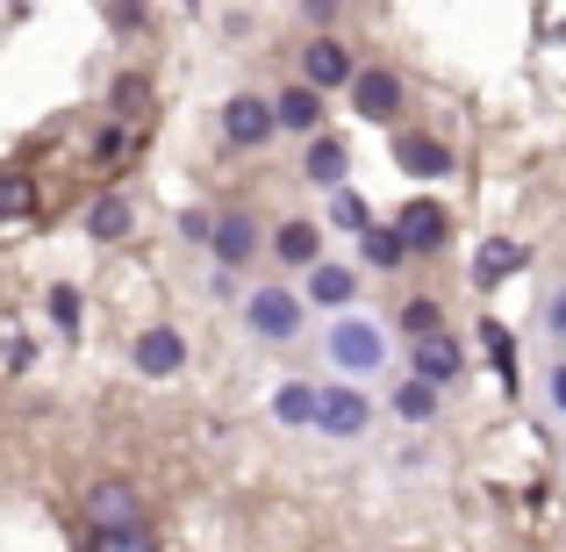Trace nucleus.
<instances>
[{
	"label": "nucleus",
	"instance_id": "nucleus-27",
	"mask_svg": "<svg viewBox=\"0 0 566 552\" xmlns=\"http://www.w3.org/2000/svg\"><path fill=\"white\" fill-rule=\"evenodd\" d=\"M115 108H123V115L151 108V86H144V72H123V80H115Z\"/></svg>",
	"mask_w": 566,
	"mask_h": 552
},
{
	"label": "nucleus",
	"instance_id": "nucleus-25",
	"mask_svg": "<svg viewBox=\"0 0 566 552\" xmlns=\"http://www.w3.org/2000/svg\"><path fill=\"white\" fill-rule=\"evenodd\" d=\"M401 331H409V337H430V331H444V309L430 302V294H416V302H401Z\"/></svg>",
	"mask_w": 566,
	"mask_h": 552
},
{
	"label": "nucleus",
	"instance_id": "nucleus-20",
	"mask_svg": "<svg viewBox=\"0 0 566 552\" xmlns=\"http://www.w3.org/2000/svg\"><path fill=\"white\" fill-rule=\"evenodd\" d=\"M395 416H401V424H430V416H438V381H423V373L401 381L395 387Z\"/></svg>",
	"mask_w": 566,
	"mask_h": 552
},
{
	"label": "nucleus",
	"instance_id": "nucleus-33",
	"mask_svg": "<svg viewBox=\"0 0 566 552\" xmlns=\"http://www.w3.org/2000/svg\"><path fill=\"white\" fill-rule=\"evenodd\" d=\"M553 395H559V409H566V366H553Z\"/></svg>",
	"mask_w": 566,
	"mask_h": 552
},
{
	"label": "nucleus",
	"instance_id": "nucleus-22",
	"mask_svg": "<svg viewBox=\"0 0 566 552\" xmlns=\"http://www.w3.org/2000/svg\"><path fill=\"white\" fill-rule=\"evenodd\" d=\"M29 208H36V180H29V173H0V230L22 222Z\"/></svg>",
	"mask_w": 566,
	"mask_h": 552
},
{
	"label": "nucleus",
	"instance_id": "nucleus-8",
	"mask_svg": "<svg viewBox=\"0 0 566 552\" xmlns=\"http://www.w3.org/2000/svg\"><path fill=\"white\" fill-rule=\"evenodd\" d=\"M395 166L409 173V180H444L459 158H452V144L423 137V129H401V137H395Z\"/></svg>",
	"mask_w": 566,
	"mask_h": 552
},
{
	"label": "nucleus",
	"instance_id": "nucleus-12",
	"mask_svg": "<svg viewBox=\"0 0 566 552\" xmlns=\"http://www.w3.org/2000/svg\"><path fill=\"white\" fill-rule=\"evenodd\" d=\"M273 123L280 129H294V137H316V129H323V86H287V94H280L273 101Z\"/></svg>",
	"mask_w": 566,
	"mask_h": 552
},
{
	"label": "nucleus",
	"instance_id": "nucleus-26",
	"mask_svg": "<svg viewBox=\"0 0 566 552\" xmlns=\"http://www.w3.org/2000/svg\"><path fill=\"white\" fill-rule=\"evenodd\" d=\"M80 316H86V302H80V288H51V323L65 337H80Z\"/></svg>",
	"mask_w": 566,
	"mask_h": 552
},
{
	"label": "nucleus",
	"instance_id": "nucleus-23",
	"mask_svg": "<svg viewBox=\"0 0 566 552\" xmlns=\"http://www.w3.org/2000/svg\"><path fill=\"white\" fill-rule=\"evenodd\" d=\"M273 416H280V424H316V387H308V381H287V387H280V395H273Z\"/></svg>",
	"mask_w": 566,
	"mask_h": 552
},
{
	"label": "nucleus",
	"instance_id": "nucleus-24",
	"mask_svg": "<svg viewBox=\"0 0 566 552\" xmlns=\"http://www.w3.org/2000/svg\"><path fill=\"white\" fill-rule=\"evenodd\" d=\"M331 222H337V230H352V237H359V230H366V222H374V208H366V201H359V194H345V187H331Z\"/></svg>",
	"mask_w": 566,
	"mask_h": 552
},
{
	"label": "nucleus",
	"instance_id": "nucleus-28",
	"mask_svg": "<svg viewBox=\"0 0 566 552\" xmlns=\"http://www.w3.org/2000/svg\"><path fill=\"white\" fill-rule=\"evenodd\" d=\"M29 360H36L29 337H0V366H8V373H29Z\"/></svg>",
	"mask_w": 566,
	"mask_h": 552
},
{
	"label": "nucleus",
	"instance_id": "nucleus-6",
	"mask_svg": "<svg viewBox=\"0 0 566 552\" xmlns=\"http://www.w3.org/2000/svg\"><path fill=\"white\" fill-rule=\"evenodd\" d=\"M129 366H137L144 381H172V373L187 366V337H180V331H166V323H158V331H144L137 345H129Z\"/></svg>",
	"mask_w": 566,
	"mask_h": 552
},
{
	"label": "nucleus",
	"instance_id": "nucleus-17",
	"mask_svg": "<svg viewBox=\"0 0 566 552\" xmlns=\"http://www.w3.org/2000/svg\"><path fill=\"white\" fill-rule=\"evenodd\" d=\"M345 166H352V158H345V144H337V137H323V129H316V137H308V158H302V173H308L316 187H345Z\"/></svg>",
	"mask_w": 566,
	"mask_h": 552
},
{
	"label": "nucleus",
	"instance_id": "nucleus-16",
	"mask_svg": "<svg viewBox=\"0 0 566 552\" xmlns=\"http://www.w3.org/2000/svg\"><path fill=\"white\" fill-rule=\"evenodd\" d=\"M352 294H359V273L352 265H308V302H323V309H345Z\"/></svg>",
	"mask_w": 566,
	"mask_h": 552
},
{
	"label": "nucleus",
	"instance_id": "nucleus-21",
	"mask_svg": "<svg viewBox=\"0 0 566 552\" xmlns=\"http://www.w3.org/2000/svg\"><path fill=\"white\" fill-rule=\"evenodd\" d=\"M481 352H488V366H495V373H502V387H510V395H516V337H510V331H502V323H495V316H488V323H481Z\"/></svg>",
	"mask_w": 566,
	"mask_h": 552
},
{
	"label": "nucleus",
	"instance_id": "nucleus-15",
	"mask_svg": "<svg viewBox=\"0 0 566 552\" xmlns=\"http://www.w3.org/2000/svg\"><path fill=\"white\" fill-rule=\"evenodd\" d=\"M273 251H280V265H316L323 259V230L294 216V222H280V230H273Z\"/></svg>",
	"mask_w": 566,
	"mask_h": 552
},
{
	"label": "nucleus",
	"instance_id": "nucleus-14",
	"mask_svg": "<svg viewBox=\"0 0 566 552\" xmlns=\"http://www.w3.org/2000/svg\"><path fill=\"white\" fill-rule=\"evenodd\" d=\"M208 244H216V259L222 265H244L251 251H259V222L237 208V216H222V222H208Z\"/></svg>",
	"mask_w": 566,
	"mask_h": 552
},
{
	"label": "nucleus",
	"instance_id": "nucleus-18",
	"mask_svg": "<svg viewBox=\"0 0 566 552\" xmlns=\"http://www.w3.org/2000/svg\"><path fill=\"white\" fill-rule=\"evenodd\" d=\"M129 222H137V216H129V201H123V194H101V201L86 208V237H101V244L129 237Z\"/></svg>",
	"mask_w": 566,
	"mask_h": 552
},
{
	"label": "nucleus",
	"instance_id": "nucleus-13",
	"mask_svg": "<svg viewBox=\"0 0 566 552\" xmlns=\"http://www.w3.org/2000/svg\"><path fill=\"white\" fill-rule=\"evenodd\" d=\"M409 366L416 373H423V381H459V366H467V352H459L452 345V337H444V331H430V337H416V345H409Z\"/></svg>",
	"mask_w": 566,
	"mask_h": 552
},
{
	"label": "nucleus",
	"instance_id": "nucleus-9",
	"mask_svg": "<svg viewBox=\"0 0 566 552\" xmlns=\"http://www.w3.org/2000/svg\"><path fill=\"white\" fill-rule=\"evenodd\" d=\"M86 517H94V531H123V524H144V502H137V488H123V481H94Z\"/></svg>",
	"mask_w": 566,
	"mask_h": 552
},
{
	"label": "nucleus",
	"instance_id": "nucleus-30",
	"mask_svg": "<svg viewBox=\"0 0 566 552\" xmlns=\"http://www.w3.org/2000/svg\"><path fill=\"white\" fill-rule=\"evenodd\" d=\"M208 222H216L208 208H187V216H180V237H187V244H208Z\"/></svg>",
	"mask_w": 566,
	"mask_h": 552
},
{
	"label": "nucleus",
	"instance_id": "nucleus-7",
	"mask_svg": "<svg viewBox=\"0 0 566 552\" xmlns=\"http://www.w3.org/2000/svg\"><path fill=\"white\" fill-rule=\"evenodd\" d=\"M273 101H259V94H237L230 108H222V137L237 144V152H259L265 137H273Z\"/></svg>",
	"mask_w": 566,
	"mask_h": 552
},
{
	"label": "nucleus",
	"instance_id": "nucleus-11",
	"mask_svg": "<svg viewBox=\"0 0 566 552\" xmlns=\"http://www.w3.org/2000/svg\"><path fill=\"white\" fill-rule=\"evenodd\" d=\"M531 265V251L516 244V237H488L481 251H473V288H502L510 273H524Z\"/></svg>",
	"mask_w": 566,
	"mask_h": 552
},
{
	"label": "nucleus",
	"instance_id": "nucleus-34",
	"mask_svg": "<svg viewBox=\"0 0 566 552\" xmlns=\"http://www.w3.org/2000/svg\"><path fill=\"white\" fill-rule=\"evenodd\" d=\"M187 8H193V0H187Z\"/></svg>",
	"mask_w": 566,
	"mask_h": 552
},
{
	"label": "nucleus",
	"instance_id": "nucleus-4",
	"mask_svg": "<svg viewBox=\"0 0 566 552\" xmlns=\"http://www.w3.org/2000/svg\"><path fill=\"white\" fill-rule=\"evenodd\" d=\"M374 424V402L359 387H316V430L323 438H359Z\"/></svg>",
	"mask_w": 566,
	"mask_h": 552
},
{
	"label": "nucleus",
	"instance_id": "nucleus-5",
	"mask_svg": "<svg viewBox=\"0 0 566 552\" xmlns=\"http://www.w3.org/2000/svg\"><path fill=\"white\" fill-rule=\"evenodd\" d=\"M352 72H359V65H352V51L331 37V29H316V37L302 43V80L308 86H323V94H331V86H352Z\"/></svg>",
	"mask_w": 566,
	"mask_h": 552
},
{
	"label": "nucleus",
	"instance_id": "nucleus-31",
	"mask_svg": "<svg viewBox=\"0 0 566 552\" xmlns=\"http://www.w3.org/2000/svg\"><path fill=\"white\" fill-rule=\"evenodd\" d=\"M545 331H553V337H559V345H566V288L553 294V302H545Z\"/></svg>",
	"mask_w": 566,
	"mask_h": 552
},
{
	"label": "nucleus",
	"instance_id": "nucleus-29",
	"mask_svg": "<svg viewBox=\"0 0 566 552\" xmlns=\"http://www.w3.org/2000/svg\"><path fill=\"white\" fill-rule=\"evenodd\" d=\"M123 152H129V137H123V129H101V137H94V166H115Z\"/></svg>",
	"mask_w": 566,
	"mask_h": 552
},
{
	"label": "nucleus",
	"instance_id": "nucleus-1",
	"mask_svg": "<svg viewBox=\"0 0 566 552\" xmlns=\"http://www.w3.org/2000/svg\"><path fill=\"white\" fill-rule=\"evenodd\" d=\"M323 352H331L337 366L359 381V373H380L387 366V337H380V323H366V316H345L331 337H323Z\"/></svg>",
	"mask_w": 566,
	"mask_h": 552
},
{
	"label": "nucleus",
	"instance_id": "nucleus-32",
	"mask_svg": "<svg viewBox=\"0 0 566 552\" xmlns=\"http://www.w3.org/2000/svg\"><path fill=\"white\" fill-rule=\"evenodd\" d=\"M302 14H308L316 29H331V22H337V0H302Z\"/></svg>",
	"mask_w": 566,
	"mask_h": 552
},
{
	"label": "nucleus",
	"instance_id": "nucleus-19",
	"mask_svg": "<svg viewBox=\"0 0 566 552\" xmlns=\"http://www.w3.org/2000/svg\"><path fill=\"white\" fill-rule=\"evenodd\" d=\"M359 251H366V265H380V273H395V265L409 259V244H401L395 222H387V230H380V222H366V230H359Z\"/></svg>",
	"mask_w": 566,
	"mask_h": 552
},
{
	"label": "nucleus",
	"instance_id": "nucleus-3",
	"mask_svg": "<svg viewBox=\"0 0 566 552\" xmlns=\"http://www.w3.org/2000/svg\"><path fill=\"white\" fill-rule=\"evenodd\" d=\"M401 101H409L401 72H387V65H359V72H352V115H366V123H395Z\"/></svg>",
	"mask_w": 566,
	"mask_h": 552
},
{
	"label": "nucleus",
	"instance_id": "nucleus-10",
	"mask_svg": "<svg viewBox=\"0 0 566 552\" xmlns=\"http://www.w3.org/2000/svg\"><path fill=\"white\" fill-rule=\"evenodd\" d=\"M395 230H401V244L409 251H444V237H452V216H444L438 201H409L395 216Z\"/></svg>",
	"mask_w": 566,
	"mask_h": 552
},
{
	"label": "nucleus",
	"instance_id": "nucleus-2",
	"mask_svg": "<svg viewBox=\"0 0 566 552\" xmlns=\"http://www.w3.org/2000/svg\"><path fill=\"white\" fill-rule=\"evenodd\" d=\"M244 323L265 337V345H294V337H302V302H294L287 288H251Z\"/></svg>",
	"mask_w": 566,
	"mask_h": 552
}]
</instances>
